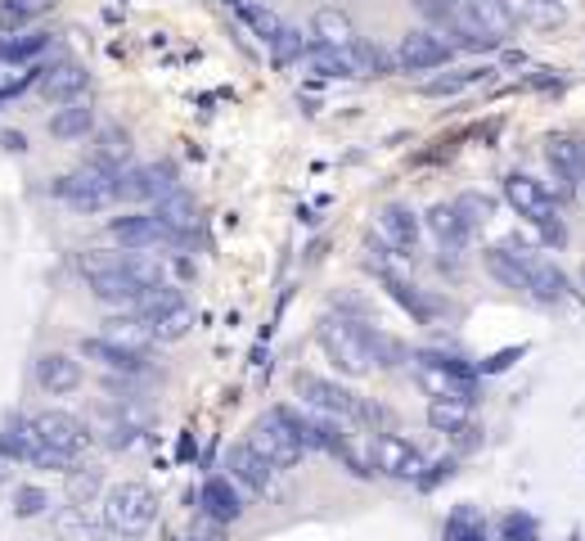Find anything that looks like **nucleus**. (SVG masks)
<instances>
[{"label": "nucleus", "instance_id": "f257e3e1", "mask_svg": "<svg viewBox=\"0 0 585 541\" xmlns=\"http://www.w3.org/2000/svg\"><path fill=\"white\" fill-rule=\"evenodd\" d=\"M316 343H320V352L333 361L343 375H352V379H360V375H369L379 366L374 361V335L360 325V320H352V316H343V312H329V316H320V325H316Z\"/></svg>", "mask_w": 585, "mask_h": 541}, {"label": "nucleus", "instance_id": "f03ea898", "mask_svg": "<svg viewBox=\"0 0 585 541\" xmlns=\"http://www.w3.org/2000/svg\"><path fill=\"white\" fill-rule=\"evenodd\" d=\"M415 383L428 398H450V402H478V366H469L455 352H415Z\"/></svg>", "mask_w": 585, "mask_h": 541}, {"label": "nucleus", "instance_id": "7ed1b4c3", "mask_svg": "<svg viewBox=\"0 0 585 541\" xmlns=\"http://www.w3.org/2000/svg\"><path fill=\"white\" fill-rule=\"evenodd\" d=\"M113 176L117 172H109V167H100V163H81V167H73L68 176H59L54 180V199L68 207V213H81V217H96V213H104L109 203H117V194H113Z\"/></svg>", "mask_w": 585, "mask_h": 541}, {"label": "nucleus", "instance_id": "20e7f679", "mask_svg": "<svg viewBox=\"0 0 585 541\" xmlns=\"http://www.w3.org/2000/svg\"><path fill=\"white\" fill-rule=\"evenodd\" d=\"M153 519H158V496H153L149 483H117L109 488L104 496V524L109 532H122V537H140L153 528Z\"/></svg>", "mask_w": 585, "mask_h": 541}, {"label": "nucleus", "instance_id": "39448f33", "mask_svg": "<svg viewBox=\"0 0 585 541\" xmlns=\"http://www.w3.org/2000/svg\"><path fill=\"white\" fill-rule=\"evenodd\" d=\"M293 393L302 398V406L343 419V425L360 419V398L352 393V388L333 383V379H325V375H316V370H297V375H293Z\"/></svg>", "mask_w": 585, "mask_h": 541}, {"label": "nucleus", "instance_id": "423d86ee", "mask_svg": "<svg viewBox=\"0 0 585 541\" xmlns=\"http://www.w3.org/2000/svg\"><path fill=\"white\" fill-rule=\"evenodd\" d=\"M450 59H455V41H446L433 27H410V33L396 41L392 64L402 73H433V68H446Z\"/></svg>", "mask_w": 585, "mask_h": 541}, {"label": "nucleus", "instance_id": "0eeeda50", "mask_svg": "<svg viewBox=\"0 0 585 541\" xmlns=\"http://www.w3.org/2000/svg\"><path fill=\"white\" fill-rule=\"evenodd\" d=\"M171 190H180L171 163H149V167H131V163H127V167L113 176L117 203H158V199H167Z\"/></svg>", "mask_w": 585, "mask_h": 541}, {"label": "nucleus", "instance_id": "6e6552de", "mask_svg": "<svg viewBox=\"0 0 585 541\" xmlns=\"http://www.w3.org/2000/svg\"><path fill=\"white\" fill-rule=\"evenodd\" d=\"M243 442H249L257 456H262L266 465H275V469H293V465H302V456H306V446L289 433V425H284V419L275 415V411H266L257 425L249 429V438H243Z\"/></svg>", "mask_w": 585, "mask_h": 541}, {"label": "nucleus", "instance_id": "1a4fd4ad", "mask_svg": "<svg viewBox=\"0 0 585 541\" xmlns=\"http://www.w3.org/2000/svg\"><path fill=\"white\" fill-rule=\"evenodd\" d=\"M109 239L122 253H153V249H176V235L158 222V213H127L109 222Z\"/></svg>", "mask_w": 585, "mask_h": 541}, {"label": "nucleus", "instance_id": "9d476101", "mask_svg": "<svg viewBox=\"0 0 585 541\" xmlns=\"http://www.w3.org/2000/svg\"><path fill=\"white\" fill-rule=\"evenodd\" d=\"M33 429H37V438L46 446H54L59 456H68V461H77L81 451L96 442L90 425L81 415H73V411H41V415H33Z\"/></svg>", "mask_w": 585, "mask_h": 541}, {"label": "nucleus", "instance_id": "9b49d317", "mask_svg": "<svg viewBox=\"0 0 585 541\" xmlns=\"http://www.w3.org/2000/svg\"><path fill=\"white\" fill-rule=\"evenodd\" d=\"M369 465L387 478H406L410 483V478H423L428 456L402 433H374V442H369Z\"/></svg>", "mask_w": 585, "mask_h": 541}, {"label": "nucleus", "instance_id": "f8f14e48", "mask_svg": "<svg viewBox=\"0 0 585 541\" xmlns=\"http://www.w3.org/2000/svg\"><path fill=\"white\" fill-rule=\"evenodd\" d=\"M86 280V289L100 298V303H109V307H122V312H131L136 303H140V293H144V285L127 270V253H117V262L113 266H104V270H90V276H81Z\"/></svg>", "mask_w": 585, "mask_h": 541}, {"label": "nucleus", "instance_id": "ddd939ff", "mask_svg": "<svg viewBox=\"0 0 585 541\" xmlns=\"http://www.w3.org/2000/svg\"><path fill=\"white\" fill-rule=\"evenodd\" d=\"M379 239L396 253V257H415L419 239H423V217H415L406 203H383L379 207Z\"/></svg>", "mask_w": 585, "mask_h": 541}, {"label": "nucleus", "instance_id": "4468645a", "mask_svg": "<svg viewBox=\"0 0 585 541\" xmlns=\"http://www.w3.org/2000/svg\"><path fill=\"white\" fill-rule=\"evenodd\" d=\"M500 190H505V203L513 207L522 222H532V226H541L549 213H559V207H554V194L541 186L536 176H527V172H509Z\"/></svg>", "mask_w": 585, "mask_h": 541}, {"label": "nucleus", "instance_id": "2eb2a0df", "mask_svg": "<svg viewBox=\"0 0 585 541\" xmlns=\"http://www.w3.org/2000/svg\"><path fill=\"white\" fill-rule=\"evenodd\" d=\"M33 379H37L41 393L68 398V393H77V388H81L86 370H81V361H77L73 352H41L37 366H33Z\"/></svg>", "mask_w": 585, "mask_h": 541}, {"label": "nucleus", "instance_id": "dca6fc26", "mask_svg": "<svg viewBox=\"0 0 585 541\" xmlns=\"http://www.w3.org/2000/svg\"><path fill=\"white\" fill-rule=\"evenodd\" d=\"M81 356H86V361H96V366H104L109 375H127V379H136V375H144V370L153 366L149 352L122 348V343H113V339H104V335L81 339Z\"/></svg>", "mask_w": 585, "mask_h": 541}, {"label": "nucleus", "instance_id": "f3484780", "mask_svg": "<svg viewBox=\"0 0 585 541\" xmlns=\"http://www.w3.org/2000/svg\"><path fill=\"white\" fill-rule=\"evenodd\" d=\"M37 90H41V96H46L50 104L86 100V90H90V73H86V64H77V59H59V64L41 68Z\"/></svg>", "mask_w": 585, "mask_h": 541}, {"label": "nucleus", "instance_id": "a211bd4d", "mask_svg": "<svg viewBox=\"0 0 585 541\" xmlns=\"http://www.w3.org/2000/svg\"><path fill=\"white\" fill-rule=\"evenodd\" d=\"M199 505L212 524H239L243 519V488L234 483L230 474H212L207 483L199 488Z\"/></svg>", "mask_w": 585, "mask_h": 541}, {"label": "nucleus", "instance_id": "6ab92c4d", "mask_svg": "<svg viewBox=\"0 0 585 541\" xmlns=\"http://www.w3.org/2000/svg\"><path fill=\"white\" fill-rule=\"evenodd\" d=\"M226 469H230L234 483H239L243 492H253V496H266L270 483H275V474H280L275 465H266L249 442H234V446L226 451Z\"/></svg>", "mask_w": 585, "mask_h": 541}, {"label": "nucleus", "instance_id": "aec40b11", "mask_svg": "<svg viewBox=\"0 0 585 541\" xmlns=\"http://www.w3.org/2000/svg\"><path fill=\"white\" fill-rule=\"evenodd\" d=\"M545 163L554 172L563 190H576L585 180V140H572V136H549L545 140Z\"/></svg>", "mask_w": 585, "mask_h": 541}, {"label": "nucleus", "instance_id": "412c9836", "mask_svg": "<svg viewBox=\"0 0 585 541\" xmlns=\"http://www.w3.org/2000/svg\"><path fill=\"white\" fill-rule=\"evenodd\" d=\"M527 293L536 298L541 307H559V303L572 298V280H568V270L559 262H549V257L536 253L532 266H527Z\"/></svg>", "mask_w": 585, "mask_h": 541}, {"label": "nucleus", "instance_id": "4be33fe9", "mask_svg": "<svg viewBox=\"0 0 585 541\" xmlns=\"http://www.w3.org/2000/svg\"><path fill=\"white\" fill-rule=\"evenodd\" d=\"M153 213H158V222L176 235V249H185L194 239V230H199V207H194V199L185 194V190H171L167 199H158L153 203Z\"/></svg>", "mask_w": 585, "mask_h": 541}, {"label": "nucleus", "instance_id": "5701e85b", "mask_svg": "<svg viewBox=\"0 0 585 541\" xmlns=\"http://www.w3.org/2000/svg\"><path fill=\"white\" fill-rule=\"evenodd\" d=\"M50 136L59 144H73V140H86L96 136V104L90 100H68L50 113Z\"/></svg>", "mask_w": 585, "mask_h": 541}, {"label": "nucleus", "instance_id": "b1692460", "mask_svg": "<svg viewBox=\"0 0 585 541\" xmlns=\"http://www.w3.org/2000/svg\"><path fill=\"white\" fill-rule=\"evenodd\" d=\"M423 226H428V235H433L446 253H459L473 239V226L455 213V203H433V207H428V217H423Z\"/></svg>", "mask_w": 585, "mask_h": 541}, {"label": "nucleus", "instance_id": "393cba45", "mask_svg": "<svg viewBox=\"0 0 585 541\" xmlns=\"http://www.w3.org/2000/svg\"><path fill=\"white\" fill-rule=\"evenodd\" d=\"M532 257L536 253H513V249L496 244V249L482 253V266L491 270V280H500L505 289H522V293H527V266H532Z\"/></svg>", "mask_w": 585, "mask_h": 541}, {"label": "nucleus", "instance_id": "a878e982", "mask_svg": "<svg viewBox=\"0 0 585 541\" xmlns=\"http://www.w3.org/2000/svg\"><path fill=\"white\" fill-rule=\"evenodd\" d=\"M459 14H465L473 27H482V33L500 37V41L513 33V10H509V0H459Z\"/></svg>", "mask_w": 585, "mask_h": 541}, {"label": "nucleus", "instance_id": "bb28decb", "mask_svg": "<svg viewBox=\"0 0 585 541\" xmlns=\"http://www.w3.org/2000/svg\"><path fill=\"white\" fill-rule=\"evenodd\" d=\"M149 329H153V343H180L185 335L194 329V307L185 303V298H176V303H167L163 312H153L144 316Z\"/></svg>", "mask_w": 585, "mask_h": 541}, {"label": "nucleus", "instance_id": "cd10ccee", "mask_svg": "<svg viewBox=\"0 0 585 541\" xmlns=\"http://www.w3.org/2000/svg\"><path fill=\"white\" fill-rule=\"evenodd\" d=\"M46 50H50L46 27H14V33L0 37V59H14V64H37Z\"/></svg>", "mask_w": 585, "mask_h": 541}, {"label": "nucleus", "instance_id": "c85d7f7f", "mask_svg": "<svg viewBox=\"0 0 585 541\" xmlns=\"http://www.w3.org/2000/svg\"><path fill=\"white\" fill-rule=\"evenodd\" d=\"M311 37L320 41V46H333V50H347L352 41H356V23L338 10V5H325V10H316L311 14Z\"/></svg>", "mask_w": 585, "mask_h": 541}, {"label": "nucleus", "instance_id": "c756f323", "mask_svg": "<svg viewBox=\"0 0 585 541\" xmlns=\"http://www.w3.org/2000/svg\"><path fill=\"white\" fill-rule=\"evenodd\" d=\"M383 285H387V293L402 303L419 325H433L437 316H442V298H433V293H423L419 285H406V280H396V276H383Z\"/></svg>", "mask_w": 585, "mask_h": 541}, {"label": "nucleus", "instance_id": "7c9ffc66", "mask_svg": "<svg viewBox=\"0 0 585 541\" xmlns=\"http://www.w3.org/2000/svg\"><path fill=\"white\" fill-rule=\"evenodd\" d=\"M104 339H113V343H122V348H136V352H149V348H153V329H149V320L136 316V312H117V316L104 320Z\"/></svg>", "mask_w": 585, "mask_h": 541}, {"label": "nucleus", "instance_id": "2f4dec72", "mask_svg": "<svg viewBox=\"0 0 585 541\" xmlns=\"http://www.w3.org/2000/svg\"><path fill=\"white\" fill-rule=\"evenodd\" d=\"M230 5L239 10V18H243V23L253 27V37H257V41L275 46V41L284 37V27H289V23H284L280 14H275L270 5H262V0H230Z\"/></svg>", "mask_w": 585, "mask_h": 541}, {"label": "nucleus", "instance_id": "473e14b6", "mask_svg": "<svg viewBox=\"0 0 585 541\" xmlns=\"http://www.w3.org/2000/svg\"><path fill=\"white\" fill-rule=\"evenodd\" d=\"M54 532L59 541H109V524L86 519V505H68L54 515Z\"/></svg>", "mask_w": 585, "mask_h": 541}, {"label": "nucleus", "instance_id": "72a5a7b5", "mask_svg": "<svg viewBox=\"0 0 585 541\" xmlns=\"http://www.w3.org/2000/svg\"><path fill=\"white\" fill-rule=\"evenodd\" d=\"M297 64H306V68H311L316 77H356V73H352V59H347V50H333V46H320V41L306 46Z\"/></svg>", "mask_w": 585, "mask_h": 541}, {"label": "nucleus", "instance_id": "f704fd0d", "mask_svg": "<svg viewBox=\"0 0 585 541\" xmlns=\"http://www.w3.org/2000/svg\"><path fill=\"white\" fill-rule=\"evenodd\" d=\"M90 163H100L109 172H122L131 163V136L122 131V127H109L96 136V154H90Z\"/></svg>", "mask_w": 585, "mask_h": 541}, {"label": "nucleus", "instance_id": "c9c22d12", "mask_svg": "<svg viewBox=\"0 0 585 541\" xmlns=\"http://www.w3.org/2000/svg\"><path fill=\"white\" fill-rule=\"evenodd\" d=\"M469 419H473L469 402H450V398L428 402V425H433L437 433H469Z\"/></svg>", "mask_w": 585, "mask_h": 541}, {"label": "nucleus", "instance_id": "e433bc0d", "mask_svg": "<svg viewBox=\"0 0 585 541\" xmlns=\"http://www.w3.org/2000/svg\"><path fill=\"white\" fill-rule=\"evenodd\" d=\"M491 68H455L446 77H433V81H423V96L428 100H446V96H459V90H469L473 81H482Z\"/></svg>", "mask_w": 585, "mask_h": 541}, {"label": "nucleus", "instance_id": "4c0bfd02", "mask_svg": "<svg viewBox=\"0 0 585 541\" xmlns=\"http://www.w3.org/2000/svg\"><path fill=\"white\" fill-rule=\"evenodd\" d=\"M54 0H0V27L5 33H14V27H27L33 18L50 14Z\"/></svg>", "mask_w": 585, "mask_h": 541}, {"label": "nucleus", "instance_id": "58836bf2", "mask_svg": "<svg viewBox=\"0 0 585 541\" xmlns=\"http://www.w3.org/2000/svg\"><path fill=\"white\" fill-rule=\"evenodd\" d=\"M455 213H459V217H465V222L478 230V226H486L491 217H496V199L482 194V190H465V194L455 199Z\"/></svg>", "mask_w": 585, "mask_h": 541}, {"label": "nucleus", "instance_id": "ea45409f", "mask_svg": "<svg viewBox=\"0 0 585 541\" xmlns=\"http://www.w3.org/2000/svg\"><path fill=\"white\" fill-rule=\"evenodd\" d=\"M104 488V474L100 469H68V505H90Z\"/></svg>", "mask_w": 585, "mask_h": 541}, {"label": "nucleus", "instance_id": "a19ab883", "mask_svg": "<svg viewBox=\"0 0 585 541\" xmlns=\"http://www.w3.org/2000/svg\"><path fill=\"white\" fill-rule=\"evenodd\" d=\"M14 515H18V519H41V515H50V492H46L41 483L14 488Z\"/></svg>", "mask_w": 585, "mask_h": 541}, {"label": "nucleus", "instance_id": "79ce46f5", "mask_svg": "<svg viewBox=\"0 0 585 541\" xmlns=\"http://www.w3.org/2000/svg\"><path fill=\"white\" fill-rule=\"evenodd\" d=\"M365 266L379 270V276H392V249L383 239H365Z\"/></svg>", "mask_w": 585, "mask_h": 541}, {"label": "nucleus", "instance_id": "37998d69", "mask_svg": "<svg viewBox=\"0 0 585 541\" xmlns=\"http://www.w3.org/2000/svg\"><path fill=\"white\" fill-rule=\"evenodd\" d=\"M505 541H541V528L532 515H509L505 519Z\"/></svg>", "mask_w": 585, "mask_h": 541}, {"label": "nucleus", "instance_id": "c03bdc74", "mask_svg": "<svg viewBox=\"0 0 585 541\" xmlns=\"http://www.w3.org/2000/svg\"><path fill=\"white\" fill-rule=\"evenodd\" d=\"M522 356V348H509V352H496V356H491L486 361V366L478 370V375H496V370H505V366H513V361Z\"/></svg>", "mask_w": 585, "mask_h": 541}, {"label": "nucleus", "instance_id": "a18cd8bd", "mask_svg": "<svg viewBox=\"0 0 585 541\" xmlns=\"http://www.w3.org/2000/svg\"><path fill=\"white\" fill-rule=\"evenodd\" d=\"M0 140H5V149H10V154H23V149H27V140H23L18 131H5Z\"/></svg>", "mask_w": 585, "mask_h": 541}, {"label": "nucleus", "instance_id": "49530a36", "mask_svg": "<svg viewBox=\"0 0 585 541\" xmlns=\"http://www.w3.org/2000/svg\"><path fill=\"white\" fill-rule=\"evenodd\" d=\"M10 465H14V461H5V456H0V483H5V478H10Z\"/></svg>", "mask_w": 585, "mask_h": 541}, {"label": "nucleus", "instance_id": "de8ad7c7", "mask_svg": "<svg viewBox=\"0 0 585 541\" xmlns=\"http://www.w3.org/2000/svg\"><path fill=\"white\" fill-rule=\"evenodd\" d=\"M190 541H217V537H203V532H194V537H190Z\"/></svg>", "mask_w": 585, "mask_h": 541}, {"label": "nucleus", "instance_id": "09e8293b", "mask_svg": "<svg viewBox=\"0 0 585 541\" xmlns=\"http://www.w3.org/2000/svg\"><path fill=\"white\" fill-rule=\"evenodd\" d=\"M581 280H585V270H581Z\"/></svg>", "mask_w": 585, "mask_h": 541}]
</instances>
